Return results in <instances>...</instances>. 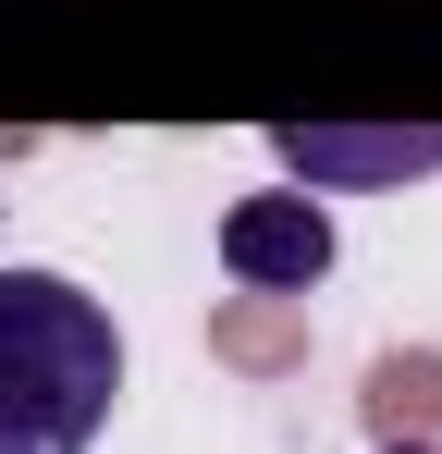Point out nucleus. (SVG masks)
Returning <instances> with one entry per match:
<instances>
[{
    "label": "nucleus",
    "instance_id": "1",
    "mask_svg": "<svg viewBox=\"0 0 442 454\" xmlns=\"http://www.w3.org/2000/svg\"><path fill=\"white\" fill-rule=\"evenodd\" d=\"M123 393V332L74 270H0V454H86Z\"/></svg>",
    "mask_w": 442,
    "mask_h": 454
},
{
    "label": "nucleus",
    "instance_id": "2",
    "mask_svg": "<svg viewBox=\"0 0 442 454\" xmlns=\"http://www.w3.org/2000/svg\"><path fill=\"white\" fill-rule=\"evenodd\" d=\"M221 270L258 295H307L332 270V209L320 197H233L221 209Z\"/></svg>",
    "mask_w": 442,
    "mask_h": 454
},
{
    "label": "nucleus",
    "instance_id": "3",
    "mask_svg": "<svg viewBox=\"0 0 442 454\" xmlns=\"http://www.w3.org/2000/svg\"><path fill=\"white\" fill-rule=\"evenodd\" d=\"M283 172L320 197V184H406V172H442V123H406V136H344V123H283L271 136Z\"/></svg>",
    "mask_w": 442,
    "mask_h": 454
},
{
    "label": "nucleus",
    "instance_id": "4",
    "mask_svg": "<svg viewBox=\"0 0 442 454\" xmlns=\"http://www.w3.org/2000/svg\"><path fill=\"white\" fill-rule=\"evenodd\" d=\"M381 454H430V442H381Z\"/></svg>",
    "mask_w": 442,
    "mask_h": 454
}]
</instances>
